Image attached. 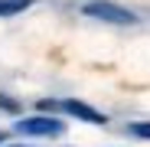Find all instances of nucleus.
I'll use <instances>...</instances> for the list:
<instances>
[{
	"instance_id": "5",
	"label": "nucleus",
	"mask_w": 150,
	"mask_h": 147,
	"mask_svg": "<svg viewBox=\"0 0 150 147\" xmlns=\"http://www.w3.org/2000/svg\"><path fill=\"white\" fill-rule=\"evenodd\" d=\"M127 131H131L134 137H147V141H150V121H137V124H131Z\"/></svg>"
},
{
	"instance_id": "6",
	"label": "nucleus",
	"mask_w": 150,
	"mask_h": 147,
	"mask_svg": "<svg viewBox=\"0 0 150 147\" xmlns=\"http://www.w3.org/2000/svg\"><path fill=\"white\" fill-rule=\"evenodd\" d=\"M0 108H7V111H16L20 105H16V102H10V98H4V95H0Z\"/></svg>"
},
{
	"instance_id": "1",
	"label": "nucleus",
	"mask_w": 150,
	"mask_h": 147,
	"mask_svg": "<svg viewBox=\"0 0 150 147\" xmlns=\"http://www.w3.org/2000/svg\"><path fill=\"white\" fill-rule=\"evenodd\" d=\"M85 16H95V20H105V23H117V26H127V23H137V16L121 7V4H111V0H88L82 7Z\"/></svg>"
},
{
	"instance_id": "2",
	"label": "nucleus",
	"mask_w": 150,
	"mask_h": 147,
	"mask_svg": "<svg viewBox=\"0 0 150 147\" xmlns=\"http://www.w3.org/2000/svg\"><path fill=\"white\" fill-rule=\"evenodd\" d=\"M16 131L26 134V137H59V134L65 131V121L36 114V118H23V121H16Z\"/></svg>"
},
{
	"instance_id": "7",
	"label": "nucleus",
	"mask_w": 150,
	"mask_h": 147,
	"mask_svg": "<svg viewBox=\"0 0 150 147\" xmlns=\"http://www.w3.org/2000/svg\"><path fill=\"white\" fill-rule=\"evenodd\" d=\"M10 147H26V144H10Z\"/></svg>"
},
{
	"instance_id": "8",
	"label": "nucleus",
	"mask_w": 150,
	"mask_h": 147,
	"mask_svg": "<svg viewBox=\"0 0 150 147\" xmlns=\"http://www.w3.org/2000/svg\"><path fill=\"white\" fill-rule=\"evenodd\" d=\"M0 144H4V134H0Z\"/></svg>"
},
{
	"instance_id": "4",
	"label": "nucleus",
	"mask_w": 150,
	"mask_h": 147,
	"mask_svg": "<svg viewBox=\"0 0 150 147\" xmlns=\"http://www.w3.org/2000/svg\"><path fill=\"white\" fill-rule=\"evenodd\" d=\"M33 4H36V0H0V16H13L20 10L33 7Z\"/></svg>"
},
{
	"instance_id": "3",
	"label": "nucleus",
	"mask_w": 150,
	"mask_h": 147,
	"mask_svg": "<svg viewBox=\"0 0 150 147\" xmlns=\"http://www.w3.org/2000/svg\"><path fill=\"white\" fill-rule=\"evenodd\" d=\"M62 111H69L72 118H79V121H88V124H105V114L101 111H95L91 105H85V102H75V98H69V102H62Z\"/></svg>"
}]
</instances>
